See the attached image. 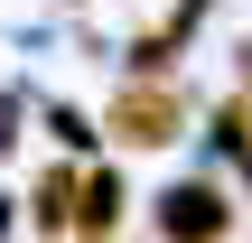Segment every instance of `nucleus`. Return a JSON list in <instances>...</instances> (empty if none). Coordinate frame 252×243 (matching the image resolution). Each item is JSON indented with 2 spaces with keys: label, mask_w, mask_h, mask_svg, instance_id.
<instances>
[{
  "label": "nucleus",
  "mask_w": 252,
  "mask_h": 243,
  "mask_svg": "<svg viewBox=\"0 0 252 243\" xmlns=\"http://www.w3.org/2000/svg\"><path fill=\"white\" fill-rule=\"evenodd\" d=\"M103 140L112 150H168V140H187V84L178 75H122V94L103 103Z\"/></svg>",
  "instance_id": "1"
},
{
  "label": "nucleus",
  "mask_w": 252,
  "mask_h": 243,
  "mask_svg": "<svg viewBox=\"0 0 252 243\" xmlns=\"http://www.w3.org/2000/svg\"><path fill=\"white\" fill-rule=\"evenodd\" d=\"M150 225H159V234L178 243H215V234H234V225H243V215H234V197H224V187H215V178H178V187H159V215H150Z\"/></svg>",
  "instance_id": "2"
},
{
  "label": "nucleus",
  "mask_w": 252,
  "mask_h": 243,
  "mask_svg": "<svg viewBox=\"0 0 252 243\" xmlns=\"http://www.w3.org/2000/svg\"><path fill=\"white\" fill-rule=\"evenodd\" d=\"M196 19H206V0H178V9H168L159 28H140V37L122 47V66H131V75H178V56H187Z\"/></svg>",
  "instance_id": "3"
},
{
  "label": "nucleus",
  "mask_w": 252,
  "mask_h": 243,
  "mask_svg": "<svg viewBox=\"0 0 252 243\" xmlns=\"http://www.w3.org/2000/svg\"><path fill=\"white\" fill-rule=\"evenodd\" d=\"M75 178H84V169L65 159V169H47V178L28 187V225H37V234H75Z\"/></svg>",
  "instance_id": "4"
},
{
  "label": "nucleus",
  "mask_w": 252,
  "mask_h": 243,
  "mask_svg": "<svg viewBox=\"0 0 252 243\" xmlns=\"http://www.w3.org/2000/svg\"><path fill=\"white\" fill-rule=\"evenodd\" d=\"M122 225V178L112 169H84L75 178V234H112Z\"/></svg>",
  "instance_id": "5"
},
{
  "label": "nucleus",
  "mask_w": 252,
  "mask_h": 243,
  "mask_svg": "<svg viewBox=\"0 0 252 243\" xmlns=\"http://www.w3.org/2000/svg\"><path fill=\"white\" fill-rule=\"evenodd\" d=\"M206 131H215V150L234 159V178H243V187H252V103H243V94H224Z\"/></svg>",
  "instance_id": "6"
},
{
  "label": "nucleus",
  "mask_w": 252,
  "mask_h": 243,
  "mask_svg": "<svg viewBox=\"0 0 252 243\" xmlns=\"http://www.w3.org/2000/svg\"><path fill=\"white\" fill-rule=\"evenodd\" d=\"M47 131H56V140H65V150H75V159H84V150H94V140H103V131H94V122H84V112H75V103H56V112H47Z\"/></svg>",
  "instance_id": "7"
},
{
  "label": "nucleus",
  "mask_w": 252,
  "mask_h": 243,
  "mask_svg": "<svg viewBox=\"0 0 252 243\" xmlns=\"http://www.w3.org/2000/svg\"><path fill=\"white\" fill-rule=\"evenodd\" d=\"M234 94L252 103V47H234Z\"/></svg>",
  "instance_id": "8"
}]
</instances>
